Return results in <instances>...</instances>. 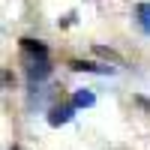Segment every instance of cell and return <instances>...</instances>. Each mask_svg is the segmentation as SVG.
<instances>
[{
  "mask_svg": "<svg viewBox=\"0 0 150 150\" xmlns=\"http://www.w3.org/2000/svg\"><path fill=\"white\" fill-rule=\"evenodd\" d=\"M96 54H102V57H108V60H120L114 51H108V48H102V45H96Z\"/></svg>",
  "mask_w": 150,
  "mask_h": 150,
  "instance_id": "cell-7",
  "label": "cell"
},
{
  "mask_svg": "<svg viewBox=\"0 0 150 150\" xmlns=\"http://www.w3.org/2000/svg\"><path fill=\"white\" fill-rule=\"evenodd\" d=\"M75 72H114L111 66H99V63H84V60H72L69 63Z\"/></svg>",
  "mask_w": 150,
  "mask_h": 150,
  "instance_id": "cell-4",
  "label": "cell"
},
{
  "mask_svg": "<svg viewBox=\"0 0 150 150\" xmlns=\"http://www.w3.org/2000/svg\"><path fill=\"white\" fill-rule=\"evenodd\" d=\"M72 102L78 105V108H90V105L96 102V99H93V93H90V90H78V93H75V99H72Z\"/></svg>",
  "mask_w": 150,
  "mask_h": 150,
  "instance_id": "cell-5",
  "label": "cell"
},
{
  "mask_svg": "<svg viewBox=\"0 0 150 150\" xmlns=\"http://www.w3.org/2000/svg\"><path fill=\"white\" fill-rule=\"evenodd\" d=\"M27 54V75H30V81H42L48 72H51V66H48V54H30V51H24Z\"/></svg>",
  "mask_w": 150,
  "mask_h": 150,
  "instance_id": "cell-1",
  "label": "cell"
},
{
  "mask_svg": "<svg viewBox=\"0 0 150 150\" xmlns=\"http://www.w3.org/2000/svg\"><path fill=\"white\" fill-rule=\"evenodd\" d=\"M135 18H138V27L144 33H150V3H138L135 6Z\"/></svg>",
  "mask_w": 150,
  "mask_h": 150,
  "instance_id": "cell-3",
  "label": "cell"
},
{
  "mask_svg": "<svg viewBox=\"0 0 150 150\" xmlns=\"http://www.w3.org/2000/svg\"><path fill=\"white\" fill-rule=\"evenodd\" d=\"M21 48H24V51H30V54H48L45 45L36 42V39H21Z\"/></svg>",
  "mask_w": 150,
  "mask_h": 150,
  "instance_id": "cell-6",
  "label": "cell"
},
{
  "mask_svg": "<svg viewBox=\"0 0 150 150\" xmlns=\"http://www.w3.org/2000/svg\"><path fill=\"white\" fill-rule=\"evenodd\" d=\"M78 108V105H57V108H51V114H48V123H51V126H60V123H66L69 117H72V111Z\"/></svg>",
  "mask_w": 150,
  "mask_h": 150,
  "instance_id": "cell-2",
  "label": "cell"
}]
</instances>
